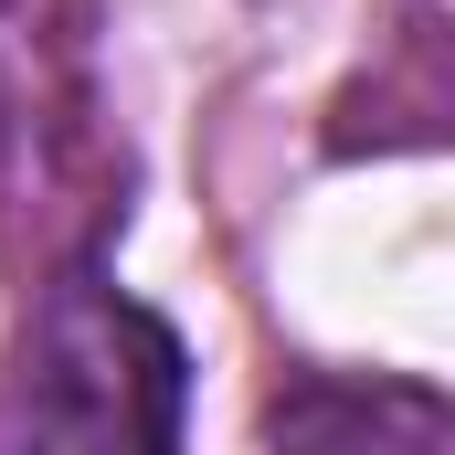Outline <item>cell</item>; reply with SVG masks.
I'll list each match as a JSON object with an SVG mask.
<instances>
[{
	"label": "cell",
	"instance_id": "cell-2",
	"mask_svg": "<svg viewBox=\"0 0 455 455\" xmlns=\"http://www.w3.org/2000/svg\"><path fill=\"white\" fill-rule=\"evenodd\" d=\"M191 349L107 265L32 286V318L0 360V455H180Z\"/></svg>",
	"mask_w": 455,
	"mask_h": 455
},
{
	"label": "cell",
	"instance_id": "cell-3",
	"mask_svg": "<svg viewBox=\"0 0 455 455\" xmlns=\"http://www.w3.org/2000/svg\"><path fill=\"white\" fill-rule=\"evenodd\" d=\"M275 455H455L445 392L435 381H286L275 424H265Z\"/></svg>",
	"mask_w": 455,
	"mask_h": 455
},
{
	"label": "cell",
	"instance_id": "cell-1",
	"mask_svg": "<svg viewBox=\"0 0 455 455\" xmlns=\"http://www.w3.org/2000/svg\"><path fill=\"white\" fill-rule=\"evenodd\" d=\"M127 138L107 107V0H0V275L107 265Z\"/></svg>",
	"mask_w": 455,
	"mask_h": 455
}]
</instances>
